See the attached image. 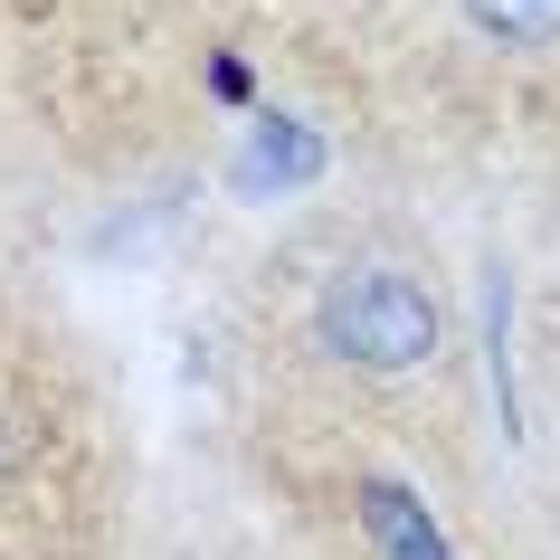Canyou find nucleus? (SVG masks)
Returning a JSON list of instances; mask_svg holds the SVG:
<instances>
[{"mask_svg": "<svg viewBox=\"0 0 560 560\" xmlns=\"http://www.w3.org/2000/svg\"><path fill=\"white\" fill-rule=\"evenodd\" d=\"M38 428H48V418L30 409V389H20V381H10V371H0V503H10V494H20V485H30L38 446H48V438H38Z\"/></svg>", "mask_w": 560, "mask_h": 560, "instance_id": "20e7f679", "label": "nucleus"}, {"mask_svg": "<svg viewBox=\"0 0 560 560\" xmlns=\"http://www.w3.org/2000/svg\"><path fill=\"white\" fill-rule=\"evenodd\" d=\"M456 20L503 58H551L560 48V0H456Z\"/></svg>", "mask_w": 560, "mask_h": 560, "instance_id": "7ed1b4c3", "label": "nucleus"}, {"mask_svg": "<svg viewBox=\"0 0 560 560\" xmlns=\"http://www.w3.org/2000/svg\"><path fill=\"white\" fill-rule=\"evenodd\" d=\"M361 532H371V551H381V560H446L428 503L399 494V485H381V475H361Z\"/></svg>", "mask_w": 560, "mask_h": 560, "instance_id": "f03ea898", "label": "nucleus"}, {"mask_svg": "<svg viewBox=\"0 0 560 560\" xmlns=\"http://www.w3.org/2000/svg\"><path fill=\"white\" fill-rule=\"evenodd\" d=\"M257 361L324 418L428 409L456 361L438 257L389 219H314L257 266Z\"/></svg>", "mask_w": 560, "mask_h": 560, "instance_id": "f257e3e1", "label": "nucleus"}]
</instances>
